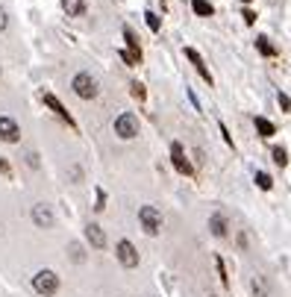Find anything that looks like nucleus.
<instances>
[{"instance_id": "1", "label": "nucleus", "mask_w": 291, "mask_h": 297, "mask_svg": "<svg viewBox=\"0 0 291 297\" xmlns=\"http://www.w3.org/2000/svg\"><path fill=\"white\" fill-rule=\"evenodd\" d=\"M138 227L144 235H159L162 232V212L156 209V206H141L138 209Z\"/></svg>"}, {"instance_id": "2", "label": "nucleus", "mask_w": 291, "mask_h": 297, "mask_svg": "<svg viewBox=\"0 0 291 297\" xmlns=\"http://www.w3.org/2000/svg\"><path fill=\"white\" fill-rule=\"evenodd\" d=\"M71 88H74V94H77V97H83V100H94V97H97V91H100L97 80H94L88 71H80V74L71 80Z\"/></svg>"}, {"instance_id": "3", "label": "nucleus", "mask_w": 291, "mask_h": 297, "mask_svg": "<svg viewBox=\"0 0 291 297\" xmlns=\"http://www.w3.org/2000/svg\"><path fill=\"white\" fill-rule=\"evenodd\" d=\"M115 136L124 139V141H130V139L138 136V118L133 112H121L118 118H115Z\"/></svg>"}, {"instance_id": "4", "label": "nucleus", "mask_w": 291, "mask_h": 297, "mask_svg": "<svg viewBox=\"0 0 291 297\" xmlns=\"http://www.w3.org/2000/svg\"><path fill=\"white\" fill-rule=\"evenodd\" d=\"M115 256H118V262L124 265V268H130V271L138 268V259H141V256H138V247L133 245L130 239H121L118 245H115Z\"/></svg>"}, {"instance_id": "5", "label": "nucleus", "mask_w": 291, "mask_h": 297, "mask_svg": "<svg viewBox=\"0 0 291 297\" xmlns=\"http://www.w3.org/2000/svg\"><path fill=\"white\" fill-rule=\"evenodd\" d=\"M33 288L38 291V294L50 297V294H56V291H59V277H56L53 271H47V268H44V271H38V274L33 277Z\"/></svg>"}, {"instance_id": "6", "label": "nucleus", "mask_w": 291, "mask_h": 297, "mask_svg": "<svg viewBox=\"0 0 291 297\" xmlns=\"http://www.w3.org/2000/svg\"><path fill=\"white\" fill-rule=\"evenodd\" d=\"M171 165L183 176H194V165L186 159V153H183V144H180V141H173V144H171Z\"/></svg>"}, {"instance_id": "7", "label": "nucleus", "mask_w": 291, "mask_h": 297, "mask_svg": "<svg viewBox=\"0 0 291 297\" xmlns=\"http://www.w3.org/2000/svg\"><path fill=\"white\" fill-rule=\"evenodd\" d=\"M30 215H33V224L38 229H50L53 224H56V215H53V209L47 206V203H35Z\"/></svg>"}, {"instance_id": "8", "label": "nucleus", "mask_w": 291, "mask_h": 297, "mask_svg": "<svg viewBox=\"0 0 291 297\" xmlns=\"http://www.w3.org/2000/svg\"><path fill=\"white\" fill-rule=\"evenodd\" d=\"M209 232H212L215 239H226V235H229V218H226L223 212H212V215H209Z\"/></svg>"}, {"instance_id": "9", "label": "nucleus", "mask_w": 291, "mask_h": 297, "mask_svg": "<svg viewBox=\"0 0 291 297\" xmlns=\"http://www.w3.org/2000/svg\"><path fill=\"white\" fill-rule=\"evenodd\" d=\"M0 139L9 141V144H15V141L21 139V127H18L9 115H0Z\"/></svg>"}, {"instance_id": "10", "label": "nucleus", "mask_w": 291, "mask_h": 297, "mask_svg": "<svg viewBox=\"0 0 291 297\" xmlns=\"http://www.w3.org/2000/svg\"><path fill=\"white\" fill-rule=\"evenodd\" d=\"M86 239L94 250H103V247H106V232H103V227L97 221H88L86 224Z\"/></svg>"}, {"instance_id": "11", "label": "nucleus", "mask_w": 291, "mask_h": 297, "mask_svg": "<svg viewBox=\"0 0 291 297\" xmlns=\"http://www.w3.org/2000/svg\"><path fill=\"white\" fill-rule=\"evenodd\" d=\"M44 106H50L53 112H56V115H59L62 121L68 124V127H77V121L71 118V112H68V109H65V106H62V100H59L56 94H44Z\"/></svg>"}, {"instance_id": "12", "label": "nucleus", "mask_w": 291, "mask_h": 297, "mask_svg": "<svg viewBox=\"0 0 291 297\" xmlns=\"http://www.w3.org/2000/svg\"><path fill=\"white\" fill-rule=\"evenodd\" d=\"M186 59H189L191 65H194V68H197V74H200V77H203L206 83H212V74H209V68H206L203 56H200V53L194 50V47H186Z\"/></svg>"}, {"instance_id": "13", "label": "nucleus", "mask_w": 291, "mask_h": 297, "mask_svg": "<svg viewBox=\"0 0 291 297\" xmlns=\"http://www.w3.org/2000/svg\"><path fill=\"white\" fill-rule=\"evenodd\" d=\"M250 291H253V297H268V282H265V277L262 274H253L250 277Z\"/></svg>"}, {"instance_id": "14", "label": "nucleus", "mask_w": 291, "mask_h": 297, "mask_svg": "<svg viewBox=\"0 0 291 297\" xmlns=\"http://www.w3.org/2000/svg\"><path fill=\"white\" fill-rule=\"evenodd\" d=\"M62 9H65L71 18H80L86 12V0H62Z\"/></svg>"}, {"instance_id": "15", "label": "nucleus", "mask_w": 291, "mask_h": 297, "mask_svg": "<svg viewBox=\"0 0 291 297\" xmlns=\"http://www.w3.org/2000/svg\"><path fill=\"white\" fill-rule=\"evenodd\" d=\"M253 127H256V133L262 136V139H268V136H274L276 133V127L268 118H253Z\"/></svg>"}, {"instance_id": "16", "label": "nucleus", "mask_w": 291, "mask_h": 297, "mask_svg": "<svg viewBox=\"0 0 291 297\" xmlns=\"http://www.w3.org/2000/svg\"><path fill=\"white\" fill-rule=\"evenodd\" d=\"M124 41H127V50L133 53H141V41H138V35L130 30V27H124Z\"/></svg>"}, {"instance_id": "17", "label": "nucleus", "mask_w": 291, "mask_h": 297, "mask_svg": "<svg viewBox=\"0 0 291 297\" xmlns=\"http://www.w3.org/2000/svg\"><path fill=\"white\" fill-rule=\"evenodd\" d=\"M191 9H194L197 15H203V18L215 15V6H212L209 0H191Z\"/></svg>"}, {"instance_id": "18", "label": "nucleus", "mask_w": 291, "mask_h": 297, "mask_svg": "<svg viewBox=\"0 0 291 297\" xmlns=\"http://www.w3.org/2000/svg\"><path fill=\"white\" fill-rule=\"evenodd\" d=\"M68 253H71V262H77V265L86 262V250H83V245L71 242V245H68Z\"/></svg>"}, {"instance_id": "19", "label": "nucleus", "mask_w": 291, "mask_h": 297, "mask_svg": "<svg viewBox=\"0 0 291 297\" xmlns=\"http://www.w3.org/2000/svg\"><path fill=\"white\" fill-rule=\"evenodd\" d=\"M256 50L262 53V56H274L276 47L271 44V41H268V35H259V38H256Z\"/></svg>"}, {"instance_id": "20", "label": "nucleus", "mask_w": 291, "mask_h": 297, "mask_svg": "<svg viewBox=\"0 0 291 297\" xmlns=\"http://www.w3.org/2000/svg\"><path fill=\"white\" fill-rule=\"evenodd\" d=\"M271 156H274V162L279 165V168H285V165H288V150H285L282 144H276L274 150H271Z\"/></svg>"}, {"instance_id": "21", "label": "nucleus", "mask_w": 291, "mask_h": 297, "mask_svg": "<svg viewBox=\"0 0 291 297\" xmlns=\"http://www.w3.org/2000/svg\"><path fill=\"white\" fill-rule=\"evenodd\" d=\"M253 180H256V186L262 189V192H271V189H274V180L265 174V171H256V174H253Z\"/></svg>"}, {"instance_id": "22", "label": "nucleus", "mask_w": 291, "mask_h": 297, "mask_svg": "<svg viewBox=\"0 0 291 297\" xmlns=\"http://www.w3.org/2000/svg\"><path fill=\"white\" fill-rule=\"evenodd\" d=\"M144 24H147L153 33H159V30H162V21H159V15H156V12H150V9L144 12Z\"/></svg>"}, {"instance_id": "23", "label": "nucleus", "mask_w": 291, "mask_h": 297, "mask_svg": "<svg viewBox=\"0 0 291 297\" xmlns=\"http://www.w3.org/2000/svg\"><path fill=\"white\" fill-rule=\"evenodd\" d=\"M121 59H124L127 65H138V62H141V53H133V50L124 47V50H121Z\"/></svg>"}, {"instance_id": "24", "label": "nucleus", "mask_w": 291, "mask_h": 297, "mask_svg": "<svg viewBox=\"0 0 291 297\" xmlns=\"http://www.w3.org/2000/svg\"><path fill=\"white\" fill-rule=\"evenodd\" d=\"M276 100H279V109H282V112H291V97L285 94V91H279V97H276Z\"/></svg>"}, {"instance_id": "25", "label": "nucleus", "mask_w": 291, "mask_h": 297, "mask_svg": "<svg viewBox=\"0 0 291 297\" xmlns=\"http://www.w3.org/2000/svg\"><path fill=\"white\" fill-rule=\"evenodd\" d=\"M130 91H133V97L144 100V86H141V83H130Z\"/></svg>"}, {"instance_id": "26", "label": "nucleus", "mask_w": 291, "mask_h": 297, "mask_svg": "<svg viewBox=\"0 0 291 297\" xmlns=\"http://www.w3.org/2000/svg\"><path fill=\"white\" fill-rule=\"evenodd\" d=\"M106 209V194L100 192V189H97V200H94V212H103Z\"/></svg>"}, {"instance_id": "27", "label": "nucleus", "mask_w": 291, "mask_h": 297, "mask_svg": "<svg viewBox=\"0 0 291 297\" xmlns=\"http://www.w3.org/2000/svg\"><path fill=\"white\" fill-rule=\"evenodd\" d=\"M215 265H218V274H221V280L226 282V265H223V259H221V256L215 259Z\"/></svg>"}, {"instance_id": "28", "label": "nucleus", "mask_w": 291, "mask_h": 297, "mask_svg": "<svg viewBox=\"0 0 291 297\" xmlns=\"http://www.w3.org/2000/svg\"><path fill=\"white\" fill-rule=\"evenodd\" d=\"M244 24H256V12L253 9H244Z\"/></svg>"}, {"instance_id": "29", "label": "nucleus", "mask_w": 291, "mask_h": 297, "mask_svg": "<svg viewBox=\"0 0 291 297\" xmlns=\"http://www.w3.org/2000/svg\"><path fill=\"white\" fill-rule=\"evenodd\" d=\"M9 27V18H6V9L0 6V30H6Z\"/></svg>"}, {"instance_id": "30", "label": "nucleus", "mask_w": 291, "mask_h": 297, "mask_svg": "<svg viewBox=\"0 0 291 297\" xmlns=\"http://www.w3.org/2000/svg\"><path fill=\"white\" fill-rule=\"evenodd\" d=\"M0 171H3V174H12V168H9V162H6V159H0Z\"/></svg>"}, {"instance_id": "31", "label": "nucleus", "mask_w": 291, "mask_h": 297, "mask_svg": "<svg viewBox=\"0 0 291 297\" xmlns=\"http://www.w3.org/2000/svg\"><path fill=\"white\" fill-rule=\"evenodd\" d=\"M244 3H250V0H244Z\"/></svg>"}]
</instances>
